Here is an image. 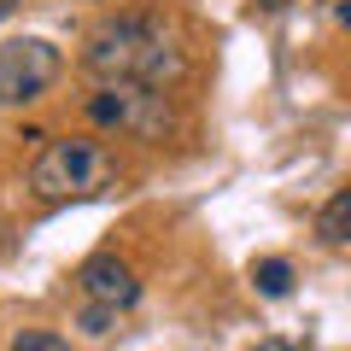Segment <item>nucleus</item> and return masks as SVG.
Returning <instances> with one entry per match:
<instances>
[{"mask_svg":"<svg viewBox=\"0 0 351 351\" xmlns=\"http://www.w3.org/2000/svg\"><path fill=\"white\" fill-rule=\"evenodd\" d=\"M88 71L100 76V82H141V88H158L170 76H182V53L176 41L164 36V24L152 18H106L94 36H88Z\"/></svg>","mask_w":351,"mask_h":351,"instance_id":"obj_1","label":"nucleus"},{"mask_svg":"<svg viewBox=\"0 0 351 351\" xmlns=\"http://www.w3.org/2000/svg\"><path fill=\"white\" fill-rule=\"evenodd\" d=\"M112 176L117 170L100 141H53L29 170V188L41 199H94V193L112 188Z\"/></svg>","mask_w":351,"mask_h":351,"instance_id":"obj_2","label":"nucleus"},{"mask_svg":"<svg viewBox=\"0 0 351 351\" xmlns=\"http://www.w3.org/2000/svg\"><path fill=\"white\" fill-rule=\"evenodd\" d=\"M59 76V47L41 36H18V41H0V100L6 106H24L41 100Z\"/></svg>","mask_w":351,"mask_h":351,"instance_id":"obj_3","label":"nucleus"},{"mask_svg":"<svg viewBox=\"0 0 351 351\" xmlns=\"http://www.w3.org/2000/svg\"><path fill=\"white\" fill-rule=\"evenodd\" d=\"M88 112L100 117V123L135 129V135H164V129H170V106H164V94H158V88H141V82H106Z\"/></svg>","mask_w":351,"mask_h":351,"instance_id":"obj_4","label":"nucleus"},{"mask_svg":"<svg viewBox=\"0 0 351 351\" xmlns=\"http://www.w3.org/2000/svg\"><path fill=\"white\" fill-rule=\"evenodd\" d=\"M76 281H82V293L100 304V311H129V304L141 299V281H135V269H129L123 258H88Z\"/></svg>","mask_w":351,"mask_h":351,"instance_id":"obj_5","label":"nucleus"},{"mask_svg":"<svg viewBox=\"0 0 351 351\" xmlns=\"http://www.w3.org/2000/svg\"><path fill=\"white\" fill-rule=\"evenodd\" d=\"M322 240H334V246H351V188H339L334 199L322 205Z\"/></svg>","mask_w":351,"mask_h":351,"instance_id":"obj_6","label":"nucleus"},{"mask_svg":"<svg viewBox=\"0 0 351 351\" xmlns=\"http://www.w3.org/2000/svg\"><path fill=\"white\" fill-rule=\"evenodd\" d=\"M252 281H258V293H263V299H287V293H293V269H287L281 258L252 263Z\"/></svg>","mask_w":351,"mask_h":351,"instance_id":"obj_7","label":"nucleus"},{"mask_svg":"<svg viewBox=\"0 0 351 351\" xmlns=\"http://www.w3.org/2000/svg\"><path fill=\"white\" fill-rule=\"evenodd\" d=\"M12 351H71V339H59V334H18Z\"/></svg>","mask_w":351,"mask_h":351,"instance_id":"obj_8","label":"nucleus"},{"mask_svg":"<svg viewBox=\"0 0 351 351\" xmlns=\"http://www.w3.org/2000/svg\"><path fill=\"white\" fill-rule=\"evenodd\" d=\"M258 351H293V346H281V339H263V346Z\"/></svg>","mask_w":351,"mask_h":351,"instance_id":"obj_9","label":"nucleus"},{"mask_svg":"<svg viewBox=\"0 0 351 351\" xmlns=\"http://www.w3.org/2000/svg\"><path fill=\"white\" fill-rule=\"evenodd\" d=\"M339 24H346V29H351V0H346V6H339Z\"/></svg>","mask_w":351,"mask_h":351,"instance_id":"obj_10","label":"nucleus"},{"mask_svg":"<svg viewBox=\"0 0 351 351\" xmlns=\"http://www.w3.org/2000/svg\"><path fill=\"white\" fill-rule=\"evenodd\" d=\"M12 6H18V0H0V18H12Z\"/></svg>","mask_w":351,"mask_h":351,"instance_id":"obj_11","label":"nucleus"}]
</instances>
